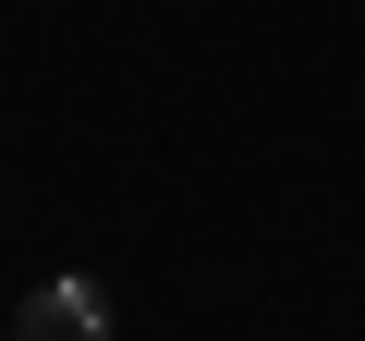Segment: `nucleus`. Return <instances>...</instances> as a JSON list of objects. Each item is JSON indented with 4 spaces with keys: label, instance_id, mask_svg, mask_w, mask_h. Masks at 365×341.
Listing matches in <instances>:
<instances>
[{
    "label": "nucleus",
    "instance_id": "1",
    "mask_svg": "<svg viewBox=\"0 0 365 341\" xmlns=\"http://www.w3.org/2000/svg\"><path fill=\"white\" fill-rule=\"evenodd\" d=\"M110 280L98 268H49V280H25V305H13V341H110Z\"/></svg>",
    "mask_w": 365,
    "mask_h": 341
}]
</instances>
